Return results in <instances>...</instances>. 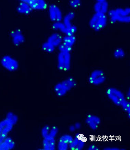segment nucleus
Masks as SVG:
<instances>
[{
	"label": "nucleus",
	"mask_w": 130,
	"mask_h": 150,
	"mask_svg": "<svg viewBox=\"0 0 130 150\" xmlns=\"http://www.w3.org/2000/svg\"><path fill=\"white\" fill-rule=\"evenodd\" d=\"M74 125L75 127L76 130L80 129L81 127H82V125H81V123H79V122H77V123H75V124Z\"/></svg>",
	"instance_id": "28"
},
{
	"label": "nucleus",
	"mask_w": 130,
	"mask_h": 150,
	"mask_svg": "<svg viewBox=\"0 0 130 150\" xmlns=\"http://www.w3.org/2000/svg\"><path fill=\"white\" fill-rule=\"evenodd\" d=\"M76 84L75 81L73 78H68L57 84L54 88L55 91L58 96L62 97L75 87Z\"/></svg>",
	"instance_id": "1"
},
{
	"label": "nucleus",
	"mask_w": 130,
	"mask_h": 150,
	"mask_svg": "<svg viewBox=\"0 0 130 150\" xmlns=\"http://www.w3.org/2000/svg\"><path fill=\"white\" fill-rule=\"evenodd\" d=\"M50 18L53 21H58L61 18L60 12L58 8L55 6H50L49 9Z\"/></svg>",
	"instance_id": "14"
},
{
	"label": "nucleus",
	"mask_w": 130,
	"mask_h": 150,
	"mask_svg": "<svg viewBox=\"0 0 130 150\" xmlns=\"http://www.w3.org/2000/svg\"><path fill=\"white\" fill-rule=\"evenodd\" d=\"M88 150H99V148L95 145H91L87 148Z\"/></svg>",
	"instance_id": "26"
},
{
	"label": "nucleus",
	"mask_w": 130,
	"mask_h": 150,
	"mask_svg": "<svg viewBox=\"0 0 130 150\" xmlns=\"http://www.w3.org/2000/svg\"><path fill=\"white\" fill-rule=\"evenodd\" d=\"M70 55L68 52H61L58 58V67L61 70L67 71L70 69Z\"/></svg>",
	"instance_id": "4"
},
{
	"label": "nucleus",
	"mask_w": 130,
	"mask_h": 150,
	"mask_svg": "<svg viewBox=\"0 0 130 150\" xmlns=\"http://www.w3.org/2000/svg\"><path fill=\"white\" fill-rule=\"evenodd\" d=\"M63 45L65 46L71 48V46L74 45L75 41V39L74 37L70 36H67L65 37L63 40Z\"/></svg>",
	"instance_id": "16"
},
{
	"label": "nucleus",
	"mask_w": 130,
	"mask_h": 150,
	"mask_svg": "<svg viewBox=\"0 0 130 150\" xmlns=\"http://www.w3.org/2000/svg\"><path fill=\"white\" fill-rule=\"evenodd\" d=\"M105 78L103 71L100 70L94 71L89 78V81L91 84L99 85L104 82Z\"/></svg>",
	"instance_id": "5"
},
{
	"label": "nucleus",
	"mask_w": 130,
	"mask_h": 150,
	"mask_svg": "<svg viewBox=\"0 0 130 150\" xmlns=\"http://www.w3.org/2000/svg\"><path fill=\"white\" fill-rule=\"evenodd\" d=\"M59 49L61 52H68L69 53V52L70 51L71 48L67 47L63 44V45H60Z\"/></svg>",
	"instance_id": "24"
},
{
	"label": "nucleus",
	"mask_w": 130,
	"mask_h": 150,
	"mask_svg": "<svg viewBox=\"0 0 130 150\" xmlns=\"http://www.w3.org/2000/svg\"><path fill=\"white\" fill-rule=\"evenodd\" d=\"M130 89L128 90L127 94H126V99L128 100L130 98Z\"/></svg>",
	"instance_id": "29"
},
{
	"label": "nucleus",
	"mask_w": 130,
	"mask_h": 150,
	"mask_svg": "<svg viewBox=\"0 0 130 150\" xmlns=\"http://www.w3.org/2000/svg\"><path fill=\"white\" fill-rule=\"evenodd\" d=\"M104 150H123L121 148L117 147H114V146H108V147H105L104 149Z\"/></svg>",
	"instance_id": "25"
},
{
	"label": "nucleus",
	"mask_w": 130,
	"mask_h": 150,
	"mask_svg": "<svg viewBox=\"0 0 130 150\" xmlns=\"http://www.w3.org/2000/svg\"><path fill=\"white\" fill-rule=\"evenodd\" d=\"M13 125L10 122L6 119L0 122V138L4 139L12 130Z\"/></svg>",
	"instance_id": "6"
},
{
	"label": "nucleus",
	"mask_w": 130,
	"mask_h": 150,
	"mask_svg": "<svg viewBox=\"0 0 130 150\" xmlns=\"http://www.w3.org/2000/svg\"><path fill=\"white\" fill-rule=\"evenodd\" d=\"M1 63L3 67L10 71H16L18 68L17 61L8 55L3 57L1 60Z\"/></svg>",
	"instance_id": "3"
},
{
	"label": "nucleus",
	"mask_w": 130,
	"mask_h": 150,
	"mask_svg": "<svg viewBox=\"0 0 130 150\" xmlns=\"http://www.w3.org/2000/svg\"><path fill=\"white\" fill-rule=\"evenodd\" d=\"M69 144L67 143L58 142L57 145V148L59 150H67L69 149Z\"/></svg>",
	"instance_id": "21"
},
{
	"label": "nucleus",
	"mask_w": 130,
	"mask_h": 150,
	"mask_svg": "<svg viewBox=\"0 0 130 150\" xmlns=\"http://www.w3.org/2000/svg\"><path fill=\"white\" fill-rule=\"evenodd\" d=\"M85 142L82 138L78 136H76L70 144H69V149L71 150H82L85 146Z\"/></svg>",
	"instance_id": "9"
},
{
	"label": "nucleus",
	"mask_w": 130,
	"mask_h": 150,
	"mask_svg": "<svg viewBox=\"0 0 130 150\" xmlns=\"http://www.w3.org/2000/svg\"><path fill=\"white\" fill-rule=\"evenodd\" d=\"M6 119L10 122L13 125L16 124L18 121L17 116L12 112H9L7 114Z\"/></svg>",
	"instance_id": "18"
},
{
	"label": "nucleus",
	"mask_w": 130,
	"mask_h": 150,
	"mask_svg": "<svg viewBox=\"0 0 130 150\" xmlns=\"http://www.w3.org/2000/svg\"><path fill=\"white\" fill-rule=\"evenodd\" d=\"M58 132V127L53 126L50 128L49 136L55 138Z\"/></svg>",
	"instance_id": "22"
},
{
	"label": "nucleus",
	"mask_w": 130,
	"mask_h": 150,
	"mask_svg": "<svg viewBox=\"0 0 130 150\" xmlns=\"http://www.w3.org/2000/svg\"><path fill=\"white\" fill-rule=\"evenodd\" d=\"M69 130L71 132H74L76 130L74 125H71L69 127Z\"/></svg>",
	"instance_id": "27"
},
{
	"label": "nucleus",
	"mask_w": 130,
	"mask_h": 150,
	"mask_svg": "<svg viewBox=\"0 0 130 150\" xmlns=\"http://www.w3.org/2000/svg\"><path fill=\"white\" fill-rule=\"evenodd\" d=\"M107 97L115 105L121 107L127 99L121 91L114 88H110L106 91Z\"/></svg>",
	"instance_id": "2"
},
{
	"label": "nucleus",
	"mask_w": 130,
	"mask_h": 150,
	"mask_svg": "<svg viewBox=\"0 0 130 150\" xmlns=\"http://www.w3.org/2000/svg\"><path fill=\"white\" fill-rule=\"evenodd\" d=\"M101 119L97 116L89 115L86 119V123L91 129L96 130L97 129L101 123Z\"/></svg>",
	"instance_id": "7"
},
{
	"label": "nucleus",
	"mask_w": 130,
	"mask_h": 150,
	"mask_svg": "<svg viewBox=\"0 0 130 150\" xmlns=\"http://www.w3.org/2000/svg\"><path fill=\"white\" fill-rule=\"evenodd\" d=\"M74 138L71 135L69 134H64L60 137L59 141L63 142L70 144L72 142Z\"/></svg>",
	"instance_id": "17"
},
{
	"label": "nucleus",
	"mask_w": 130,
	"mask_h": 150,
	"mask_svg": "<svg viewBox=\"0 0 130 150\" xmlns=\"http://www.w3.org/2000/svg\"><path fill=\"white\" fill-rule=\"evenodd\" d=\"M43 149L45 150H54L56 149L55 138L48 135L44 138L43 142Z\"/></svg>",
	"instance_id": "11"
},
{
	"label": "nucleus",
	"mask_w": 130,
	"mask_h": 150,
	"mask_svg": "<svg viewBox=\"0 0 130 150\" xmlns=\"http://www.w3.org/2000/svg\"><path fill=\"white\" fill-rule=\"evenodd\" d=\"M18 12L21 14H29L32 12L33 10L27 3L21 1L17 8Z\"/></svg>",
	"instance_id": "12"
},
{
	"label": "nucleus",
	"mask_w": 130,
	"mask_h": 150,
	"mask_svg": "<svg viewBox=\"0 0 130 150\" xmlns=\"http://www.w3.org/2000/svg\"><path fill=\"white\" fill-rule=\"evenodd\" d=\"M15 146V143L12 139L6 137L3 140L0 145V150H9L13 149Z\"/></svg>",
	"instance_id": "13"
},
{
	"label": "nucleus",
	"mask_w": 130,
	"mask_h": 150,
	"mask_svg": "<svg viewBox=\"0 0 130 150\" xmlns=\"http://www.w3.org/2000/svg\"><path fill=\"white\" fill-rule=\"evenodd\" d=\"M62 40V38L60 35L58 34H55L49 37L48 42L55 47L60 45Z\"/></svg>",
	"instance_id": "15"
},
{
	"label": "nucleus",
	"mask_w": 130,
	"mask_h": 150,
	"mask_svg": "<svg viewBox=\"0 0 130 150\" xmlns=\"http://www.w3.org/2000/svg\"><path fill=\"white\" fill-rule=\"evenodd\" d=\"M13 43L16 45H20L23 43L24 38L21 31L19 29H16L11 33Z\"/></svg>",
	"instance_id": "10"
},
{
	"label": "nucleus",
	"mask_w": 130,
	"mask_h": 150,
	"mask_svg": "<svg viewBox=\"0 0 130 150\" xmlns=\"http://www.w3.org/2000/svg\"><path fill=\"white\" fill-rule=\"evenodd\" d=\"M50 129V127L48 125H46L43 127L42 130V135L43 138H45L48 136L49 133Z\"/></svg>",
	"instance_id": "23"
},
{
	"label": "nucleus",
	"mask_w": 130,
	"mask_h": 150,
	"mask_svg": "<svg viewBox=\"0 0 130 150\" xmlns=\"http://www.w3.org/2000/svg\"><path fill=\"white\" fill-rule=\"evenodd\" d=\"M3 140H4V139H3L0 138V145H1V143L3 141Z\"/></svg>",
	"instance_id": "30"
},
{
	"label": "nucleus",
	"mask_w": 130,
	"mask_h": 150,
	"mask_svg": "<svg viewBox=\"0 0 130 150\" xmlns=\"http://www.w3.org/2000/svg\"><path fill=\"white\" fill-rule=\"evenodd\" d=\"M123 110L127 114L128 118L130 117V103L128 100H126L121 107Z\"/></svg>",
	"instance_id": "19"
},
{
	"label": "nucleus",
	"mask_w": 130,
	"mask_h": 150,
	"mask_svg": "<svg viewBox=\"0 0 130 150\" xmlns=\"http://www.w3.org/2000/svg\"><path fill=\"white\" fill-rule=\"evenodd\" d=\"M23 1L27 3L32 10H44L48 7V5L46 2L43 0H24Z\"/></svg>",
	"instance_id": "8"
},
{
	"label": "nucleus",
	"mask_w": 130,
	"mask_h": 150,
	"mask_svg": "<svg viewBox=\"0 0 130 150\" xmlns=\"http://www.w3.org/2000/svg\"><path fill=\"white\" fill-rule=\"evenodd\" d=\"M43 48L44 50L49 53L53 52L55 49L54 47L48 42L43 44Z\"/></svg>",
	"instance_id": "20"
}]
</instances>
